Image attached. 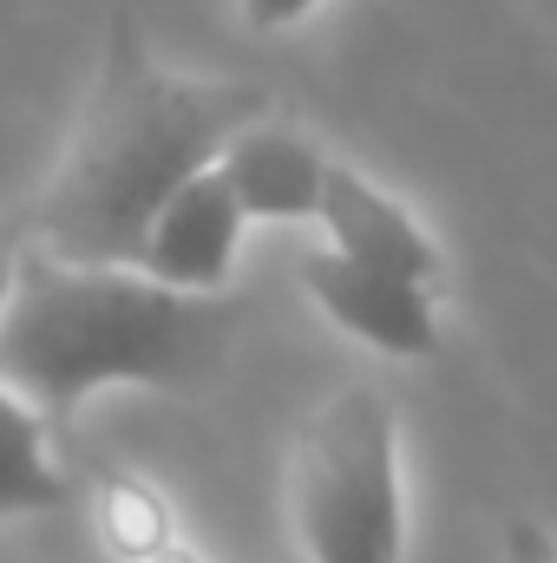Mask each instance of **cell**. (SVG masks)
<instances>
[{
	"mask_svg": "<svg viewBox=\"0 0 557 563\" xmlns=\"http://www.w3.org/2000/svg\"><path fill=\"white\" fill-rule=\"evenodd\" d=\"M243 7V20L256 26V33H282V26H295L302 13H315L321 0H237Z\"/></svg>",
	"mask_w": 557,
	"mask_h": 563,
	"instance_id": "8fae6325",
	"label": "cell"
},
{
	"mask_svg": "<svg viewBox=\"0 0 557 563\" xmlns=\"http://www.w3.org/2000/svg\"><path fill=\"white\" fill-rule=\"evenodd\" d=\"M144 563H197V558H190L184 544H171V551H157V558H144Z\"/></svg>",
	"mask_w": 557,
	"mask_h": 563,
	"instance_id": "4fadbf2b",
	"label": "cell"
},
{
	"mask_svg": "<svg viewBox=\"0 0 557 563\" xmlns=\"http://www.w3.org/2000/svg\"><path fill=\"white\" fill-rule=\"evenodd\" d=\"M256 119H270V86L164 73L119 7L92 99L20 223L26 243L66 263H132L151 217Z\"/></svg>",
	"mask_w": 557,
	"mask_h": 563,
	"instance_id": "6da1fadb",
	"label": "cell"
},
{
	"mask_svg": "<svg viewBox=\"0 0 557 563\" xmlns=\"http://www.w3.org/2000/svg\"><path fill=\"white\" fill-rule=\"evenodd\" d=\"M505 563H557V538L532 518H512L505 525Z\"/></svg>",
	"mask_w": 557,
	"mask_h": 563,
	"instance_id": "30bf717a",
	"label": "cell"
},
{
	"mask_svg": "<svg viewBox=\"0 0 557 563\" xmlns=\"http://www.w3.org/2000/svg\"><path fill=\"white\" fill-rule=\"evenodd\" d=\"M20 250H26V230L0 223V308H7V295H13V276H20Z\"/></svg>",
	"mask_w": 557,
	"mask_h": 563,
	"instance_id": "7c38bea8",
	"label": "cell"
},
{
	"mask_svg": "<svg viewBox=\"0 0 557 563\" xmlns=\"http://www.w3.org/2000/svg\"><path fill=\"white\" fill-rule=\"evenodd\" d=\"M59 505H73V478L53 459V426L13 387H0V518L59 511Z\"/></svg>",
	"mask_w": 557,
	"mask_h": 563,
	"instance_id": "ba28073f",
	"label": "cell"
},
{
	"mask_svg": "<svg viewBox=\"0 0 557 563\" xmlns=\"http://www.w3.org/2000/svg\"><path fill=\"white\" fill-rule=\"evenodd\" d=\"M315 223L328 230V250L361 263V269H387V276H407L419 288H439V276H446V256L419 230L414 210L401 197H387L374 177L348 170V164H328Z\"/></svg>",
	"mask_w": 557,
	"mask_h": 563,
	"instance_id": "8992f818",
	"label": "cell"
},
{
	"mask_svg": "<svg viewBox=\"0 0 557 563\" xmlns=\"http://www.w3.org/2000/svg\"><path fill=\"white\" fill-rule=\"evenodd\" d=\"M288 518L308 563H407L401 420L374 387H341L302 420Z\"/></svg>",
	"mask_w": 557,
	"mask_h": 563,
	"instance_id": "3957f363",
	"label": "cell"
},
{
	"mask_svg": "<svg viewBox=\"0 0 557 563\" xmlns=\"http://www.w3.org/2000/svg\"><path fill=\"white\" fill-rule=\"evenodd\" d=\"M295 282L308 288V301L341 334L368 341L374 354H394V361H433L439 354V301H433V288L387 276V269H361V263H348L335 250L302 256Z\"/></svg>",
	"mask_w": 557,
	"mask_h": 563,
	"instance_id": "277c9868",
	"label": "cell"
},
{
	"mask_svg": "<svg viewBox=\"0 0 557 563\" xmlns=\"http://www.w3.org/2000/svg\"><path fill=\"white\" fill-rule=\"evenodd\" d=\"M217 177L230 184V197L243 203L250 223H295V217L321 210L328 157L315 139H302L295 125H276V112H270L217 151Z\"/></svg>",
	"mask_w": 557,
	"mask_h": 563,
	"instance_id": "52a82bcc",
	"label": "cell"
},
{
	"mask_svg": "<svg viewBox=\"0 0 557 563\" xmlns=\"http://www.w3.org/2000/svg\"><path fill=\"white\" fill-rule=\"evenodd\" d=\"M237 341V295H184L132 263H66L26 243L0 308V387L59 426L99 387L204 394L230 374Z\"/></svg>",
	"mask_w": 557,
	"mask_h": 563,
	"instance_id": "7a4b0ae2",
	"label": "cell"
},
{
	"mask_svg": "<svg viewBox=\"0 0 557 563\" xmlns=\"http://www.w3.org/2000/svg\"><path fill=\"white\" fill-rule=\"evenodd\" d=\"M92 525H99L106 551L119 563H144L157 551H171V505L132 472H99L92 478Z\"/></svg>",
	"mask_w": 557,
	"mask_h": 563,
	"instance_id": "9c48e42d",
	"label": "cell"
},
{
	"mask_svg": "<svg viewBox=\"0 0 557 563\" xmlns=\"http://www.w3.org/2000/svg\"><path fill=\"white\" fill-rule=\"evenodd\" d=\"M243 203L230 197V184L210 170H197L144 230L132 269L184 295H230V269H237V243H243Z\"/></svg>",
	"mask_w": 557,
	"mask_h": 563,
	"instance_id": "5b68a950",
	"label": "cell"
}]
</instances>
